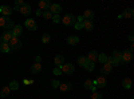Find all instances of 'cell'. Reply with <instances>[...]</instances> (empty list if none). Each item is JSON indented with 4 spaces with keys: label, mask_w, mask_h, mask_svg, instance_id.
<instances>
[{
    "label": "cell",
    "mask_w": 134,
    "mask_h": 99,
    "mask_svg": "<svg viewBox=\"0 0 134 99\" xmlns=\"http://www.w3.org/2000/svg\"><path fill=\"white\" fill-rule=\"evenodd\" d=\"M121 15H122V18L131 19V18L134 16V11H133V8H127V9H125V11H124V14H121Z\"/></svg>",
    "instance_id": "cell-21"
},
{
    "label": "cell",
    "mask_w": 134,
    "mask_h": 99,
    "mask_svg": "<svg viewBox=\"0 0 134 99\" xmlns=\"http://www.w3.org/2000/svg\"><path fill=\"white\" fill-rule=\"evenodd\" d=\"M76 23V16L75 15H72V14H66L63 18H62V24H64V26H74Z\"/></svg>",
    "instance_id": "cell-1"
},
{
    "label": "cell",
    "mask_w": 134,
    "mask_h": 99,
    "mask_svg": "<svg viewBox=\"0 0 134 99\" xmlns=\"http://www.w3.org/2000/svg\"><path fill=\"white\" fill-rule=\"evenodd\" d=\"M87 60L88 62H91V63H95L97 60H98V52L97 51H90V52H88L87 54Z\"/></svg>",
    "instance_id": "cell-14"
},
{
    "label": "cell",
    "mask_w": 134,
    "mask_h": 99,
    "mask_svg": "<svg viewBox=\"0 0 134 99\" xmlns=\"http://www.w3.org/2000/svg\"><path fill=\"white\" fill-rule=\"evenodd\" d=\"M51 20L54 21V23H60V21H62V18H60V15H52Z\"/></svg>",
    "instance_id": "cell-33"
},
{
    "label": "cell",
    "mask_w": 134,
    "mask_h": 99,
    "mask_svg": "<svg viewBox=\"0 0 134 99\" xmlns=\"http://www.w3.org/2000/svg\"><path fill=\"white\" fill-rule=\"evenodd\" d=\"M62 72H64L66 75H71L74 71H75V67L72 66V63H64L62 67H60Z\"/></svg>",
    "instance_id": "cell-4"
},
{
    "label": "cell",
    "mask_w": 134,
    "mask_h": 99,
    "mask_svg": "<svg viewBox=\"0 0 134 99\" xmlns=\"http://www.w3.org/2000/svg\"><path fill=\"white\" fill-rule=\"evenodd\" d=\"M8 46H9L11 51H18V50L21 48V42H20L19 38H14L12 36V39L8 42Z\"/></svg>",
    "instance_id": "cell-2"
},
{
    "label": "cell",
    "mask_w": 134,
    "mask_h": 99,
    "mask_svg": "<svg viewBox=\"0 0 134 99\" xmlns=\"http://www.w3.org/2000/svg\"><path fill=\"white\" fill-rule=\"evenodd\" d=\"M19 12L21 14V15H30L31 14V5L30 4H23V5H21V7H19Z\"/></svg>",
    "instance_id": "cell-8"
},
{
    "label": "cell",
    "mask_w": 134,
    "mask_h": 99,
    "mask_svg": "<svg viewBox=\"0 0 134 99\" xmlns=\"http://www.w3.org/2000/svg\"><path fill=\"white\" fill-rule=\"evenodd\" d=\"M0 12L3 14L4 18H8L11 14L14 12V11H12V8H11L9 5H2V8H0Z\"/></svg>",
    "instance_id": "cell-9"
},
{
    "label": "cell",
    "mask_w": 134,
    "mask_h": 99,
    "mask_svg": "<svg viewBox=\"0 0 134 99\" xmlns=\"http://www.w3.org/2000/svg\"><path fill=\"white\" fill-rule=\"evenodd\" d=\"M78 43H79V38H78L76 35H70V36H67V44H70V46H76Z\"/></svg>",
    "instance_id": "cell-13"
},
{
    "label": "cell",
    "mask_w": 134,
    "mask_h": 99,
    "mask_svg": "<svg viewBox=\"0 0 134 99\" xmlns=\"http://www.w3.org/2000/svg\"><path fill=\"white\" fill-rule=\"evenodd\" d=\"M133 50H134V44L131 43V44H130V50H129V51H130V52H133Z\"/></svg>",
    "instance_id": "cell-45"
},
{
    "label": "cell",
    "mask_w": 134,
    "mask_h": 99,
    "mask_svg": "<svg viewBox=\"0 0 134 99\" xmlns=\"http://www.w3.org/2000/svg\"><path fill=\"white\" fill-rule=\"evenodd\" d=\"M14 20H11L9 18H5V24H4V30L5 31H12V28H14Z\"/></svg>",
    "instance_id": "cell-18"
},
{
    "label": "cell",
    "mask_w": 134,
    "mask_h": 99,
    "mask_svg": "<svg viewBox=\"0 0 134 99\" xmlns=\"http://www.w3.org/2000/svg\"><path fill=\"white\" fill-rule=\"evenodd\" d=\"M0 8H2V5H0Z\"/></svg>",
    "instance_id": "cell-47"
},
{
    "label": "cell",
    "mask_w": 134,
    "mask_h": 99,
    "mask_svg": "<svg viewBox=\"0 0 134 99\" xmlns=\"http://www.w3.org/2000/svg\"><path fill=\"white\" fill-rule=\"evenodd\" d=\"M52 74L57 75V76H58V75H62V70H60L59 67H55V68L52 70Z\"/></svg>",
    "instance_id": "cell-39"
},
{
    "label": "cell",
    "mask_w": 134,
    "mask_h": 99,
    "mask_svg": "<svg viewBox=\"0 0 134 99\" xmlns=\"http://www.w3.org/2000/svg\"><path fill=\"white\" fill-rule=\"evenodd\" d=\"M59 90L60 91H70V90H72V83H70V82H64V83H60V86H59Z\"/></svg>",
    "instance_id": "cell-16"
},
{
    "label": "cell",
    "mask_w": 134,
    "mask_h": 99,
    "mask_svg": "<svg viewBox=\"0 0 134 99\" xmlns=\"http://www.w3.org/2000/svg\"><path fill=\"white\" fill-rule=\"evenodd\" d=\"M48 11H50L52 15H59L62 12V5L60 4H51V7H50Z\"/></svg>",
    "instance_id": "cell-6"
},
{
    "label": "cell",
    "mask_w": 134,
    "mask_h": 99,
    "mask_svg": "<svg viewBox=\"0 0 134 99\" xmlns=\"http://www.w3.org/2000/svg\"><path fill=\"white\" fill-rule=\"evenodd\" d=\"M36 15H38V16H42V15H43V11H42V9H38V11H36Z\"/></svg>",
    "instance_id": "cell-44"
},
{
    "label": "cell",
    "mask_w": 134,
    "mask_h": 99,
    "mask_svg": "<svg viewBox=\"0 0 134 99\" xmlns=\"http://www.w3.org/2000/svg\"><path fill=\"white\" fill-rule=\"evenodd\" d=\"M95 84H97V89H103V87L106 86L105 76H98V78L95 79Z\"/></svg>",
    "instance_id": "cell-15"
},
{
    "label": "cell",
    "mask_w": 134,
    "mask_h": 99,
    "mask_svg": "<svg viewBox=\"0 0 134 99\" xmlns=\"http://www.w3.org/2000/svg\"><path fill=\"white\" fill-rule=\"evenodd\" d=\"M86 71H88V72H90V71H93L94 68H95V63H91V62H87L86 63V66H85V67H83Z\"/></svg>",
    "instance_id": "cell-29"
},
{
    "label": "cell",
    "mask_w": 134,
    "mask_h": 99,
    "mask_svg": "<svg viewBox=\"0 0 134 99\" xmlns=\"http://www.w3.org/2000/svg\"><path fill=\"white\" fill-rule=\"evenodd\" d=\"M19 82H16V80H12V82H11L9 84H8V87H9V90L11 91H15V90H18L19 89Z\"/></svg>",
    "instance_id": "cell-27"
},
{
    "label": "cell",
    "mask_w": 134,
    "mask_h": 99,
    "mask_svg": "<svg viewBox=\"0 0 134 99\" xmlns=\"http://www.w3.org/2000/svg\"><path fill=\"white\" fill-rule=\"evenodd\" d=\"M83 28L87 31H93L94 30V23L90 20H83Z\"/></svg>",
    "instance_id": "cell-22"
},
{
    "label": "cell",
    "mask_w": 134,
    "mask_h": 99,
    "mask_svg": "<svg viewBox=\"0 0 134 99\" xmlns=\"http://www.w3.org/2000/svg\"><path fill=\"white\" fill-rule=\"evenodd\" d=\"M107 63H110L111 66H115V67H117V66H119V64H121L119 62H117L115 59H113V56H107Z\"/></svg>",
    "instance_id": "cell-31"
},
{
    "label": "cell",
    "mask_w": 134,
    "mask_h": 99,
    "mask_svg": "<svg viewBox=\"0 0 134 99\" xmlns=\"http://www.w3.org/2000/svg\"><path fill=\"white\" fill-rule=\"evenodd\" d=\"M21 30H23V27H21L20 24H15L14 28H12V31H11V34H12L14 38H19L21 35Z\"/></svg>",
    "instance_id": "cell-7"
},
{
    "label": "cell",
    "mask_w": 134,
    "mask_h": 99,
    "mask_svg": "<svg viewBox=\"0 0 134 99\" xmlns=\"http://www.w3.org/2000/svg\"><path fill=\"white\" fill-rule=\"evenodd\" d=\"M82 16H83V20H90V21H93L95 15H94V11H91V9H86Z\"/></svg>",
    "instance_id": "cell-10"
},
{
    "label": "cell",
    "mask_w": 134,
    "mask_h": 99,
    "mask_svg": "<svg viewBox=\"0 0 134 99\" xmlns=\"http://www.w3.org/2000/svg\"><path fill=\"white\" fill-rule=\"evenodd\" d=\"M30 71H31L32 74H39V72L42 71V64H40V63H34V64L31 66Z\"/></svg>",
    "instance_id": "cell-19"
},
{
    "label": "cell",
    "mask_w": 134,
    "mask_h": 99,
    "mask_svg": "<svg viewBox=\"0 0 134 99\" xmlns=\"http://www.w3.org/2000/svg\"><path fill=\"white\" fill-rule=\"evenodd\" d=\"M24 27L30 31H36L38 30V26H36V21L34 20V19H27L24 21Z\"/></svg>",
    "instance_id": "cell-5"
},
{
    "label": "cell",
    "mask_w": 134,
    "mask_h": 99,
    "mask_svg": "<svg viewBox=\"0 0 134 99\" xmlns=\"http://www.w3.org/2000/svg\"><path fill=\"white\" fill-rule=\"evenodd\" d=\"M122 87H124L125 90H130L131 89V79L130 78H125L124 82H122Z\"/></svg>",
    "instance_id": "cell-23"
},
{
    "label": "cell",
    "mask_w": 134,
    "mask_h": 99,
    "mask_svg": "<svg viewBox=\"0 0 134 99\" xmlns=\"http://www.w3.org/2000/svg\"><path fill=\"white\" fill-rule=\"evenodd\" d=\"M76 62H78V64H79L81 67H85L86 63H87L88 60H87V58H86V56H79V58L76 59Z\"/></svg>",
    "instance_id": "cell-28"
},
{
    "label": "cell",
    "mask_w": 134,
    "mask_h": 99,
    "mask_svg": "<svg viewBox=\"0 0 134 99\" xmlns=\"http://www.w3.org/2000/svg\"><path fill=\"white\" fill-rule=\"evenodd\" d=\"M111 70H113V66H111L110 63H105V64L102 66V74H103V75L110 74V72H111Z\"/></svg>",
    "instance_id": "cell-20"
},
{
    "label": "cell",
    "mask_w": 134,
    "mask_h": 99,
    "mask_svg": "<svg viewBox=\"0 0 134 99\" xmlns=\"http://www.w3.org/2000/svg\"><path fill=\"white\" fill-rule=\"evenodd\" d=\"M42 62V58L40 56H35V63H40Z\"/></svg>",
    "instance_id": "cell-43"
},
{
    "label": "cell",
    "mask_w": 134,
    "mask_h": 99,
    "mask_svg": "<svg viewBox=\"0 0 134 99\" xmlns=\"http://www.w3.org/2000/svg\"><path fill=\"white\" fill-rule=\"evenodd\" d=\"M9 94H11V90H9V87H8V86L3 87V89L0 90V96H2V98H7Z\"/></svg>",
    "instance_id": "cell-24"
},
{
    "label": "cell",
    "mask_w": 134,
    "mask_h": 99,
    "mask_svg": "<svg viewBox=\"0 0 134 99\" xmlns=\"http://www.w3.org/2000/svg\"><path fill=\"white\" fill-rule=\"evenodd\" d=\"M23 4H24L23 0H15V5H16V7H21Z\"/></svg>",
    "instance_id": "cell-40"
},
{
    "label": "cell",
    "mask_w": 134,
    "mask_h": 99,
    "mask_svg": "<svg viewBox=\"0 0 134 99\" xmlns=\"http://www.w3.org/2000/svg\"><path fill=\"white\" fill-rule=\"evenodd\" d=\"M44 19H51L52 18V14L50 12V11H43V15H42Z\"/></svg>",
    "instance_id": "cell-37"
},
{
    "label": "cell",
    "mask_w": 134,
    "mask_h": 99,
    "mask_svg": "<svg viewBox=\"0 0 134 99\" xmlns=\"http://www.w3.org/2000/svg\"><path fill=\"white\" fill-rule=\"evenodd\" d=\"M133 60V52H130L129 50H125L124 52H122V59H121V63L122 64H126L129 62Z\"/></svg>",
    "instance_id": "cell-3"
},
{
    "label": "cell",
    "mask_w": 134,
    "mask_h": 99,
    "mask_svg": "<svg viewBox=\"0 0 134 99\" xmlns=\"http://www.w3.org/2000/svg\"><path fill=\"white\" fill-rule=\"evenodd\" d=\"M51 42V35L50 34H43L42 36V43H50Z\"/></svg>",
    "instance_id": "cell-32"
},
{
    "label": "cell",
    "mask_w": 134,
    "mask_h": 99,
    "mask_svg": "<svg viewBox=\"0 0 134 99\" xmlns=\"http://www.w3.org/2000/svg\"><path fill=\"white\" fill-rule=\"evenodd\" d=\"M59 86H60V82L58 79H54L51 82V87H54V89H59Z\"/></svg>",
    "instance_id": "cell-36"
},
{
    "label": "cell",
    "mask_w": 134,
    "mask_h": 99,
    "mask_svg": "<svg viewBox=\"0 0 134 99\" xmlns=\"http://www.w3.org/2000/svg\"><path fill=\"white\" fill-rule=\"evenodd\" d=\"M98 60L102 63V64L107 63V55L106 54H98Z\"/></svg>",
    "instance_id": "cell-30"
},
{
    "label": "cell",
    "mask_w": 134,
    "mask_h": 99,
    "mask_svg": "<svg viewBox=\"0 0 134 99\" xmlns=\"http://www.w3.org/2000/svg\"><path fill=\"white\" fill-rule=\"evenodd\" d=\"M91 86H93V80H90V79H87V80L83 83V87H85V89H87V90H90Z\"/></svg>",
    "instance_id": "cell-35"
},
{
    "label": "cell",
    "mask_w": 134,
    "mask_h": 99,
    "mask_svg": "<svg viewBox=\"0 0 134 99\" xmlns=\"http://www.w3.org/2000/svg\"><path fill=\"white\" fill-rule=\"evenodd\" d=\"M51 7V2H48V0H40L39 2V9L42 11H48Z\"/></svg>",
    "instance_id": "cell-11"
},
{
    "label": "cell",
    "mask_w": 134,
    "mask_h": 99,
    "mask_svg": "<svg viewBox=\"0 0 134 99\" xmlns=\"http://www.w3.org/2000/svg\"><path fill=\"white\" fill-rule=\"evenodd\" d=\"M0 51L4 52V54H8L11 51L9 46H8V43H0Z\"/></svg>",
    "instance_id": "cell-25"
},
{
    "label": "cell",
    "mask_w": 134,
    "mask_h": 99,
    "mask_svg": "<svg viewBox=\"0 0 134 99\" xmlns=\"http://www.w3.org/2000/svg\"><path fill=\"white\" fill-rule=\"evenodd\" d=\"M54 63L57 64V67H62V66L64 64V58H63V55H57V56L54 58Z\"/></svg>",
    "instance_id": "cell-17"
},
{
    "label": "cell",
    "mask_w": 134,
    "mask_h": 99,
    "mask_svg": "<svg viewBox=\"0 0 134 99\" xmlns=\"http://www.w3.org/2000/svg\"><path fill=\"white\" fill-rule=\"evenodd\" d=\"M129 42H130V43H133V42H134V35H133V34H130V35H129Z\"/></svg>",
    "instance_id": "cell-42"
},
{
    "label": "cell",
    "mask_w": 134,
    "mask_h": 99,
    "mask_svg": "<svg viewBox=\"0 0 134 99\" xmlns=\"http://www.w3.org/2000/svg\"><path fill=\"white\" fill-rule=\"evenodd\" d=\"M74 28H75V30H78V31L82 30V28H83V23H81V21H76V23L74 24Z\"/></svg>",
    "instance_id": "cell-38"
},
{
    "label": "cell",
    "mask_w": 134,
    "mask_h": 99,
    "mask_svg": "<svg viewBox=\"0 0 134 99\" xmlns=\"http://www.w3.org/2000/svg\"><path fill=\"white\" fill-rule=\"evenodd\" d=\"M4 24H5V18L2 16L0 18V27H4Z\"/></svg>",
    "instance_id": "cell-41"
},
{
    "label": "cell",
    "mask_w": 134,
    "mask_h": 99,
    "mask_svg": "<svg viewBox=\"0 0 134 99\" xmlns=\"http://www.w3.org/2000/svg\"><path fill=\"white\" fill-rule=\"evenodd\" d=\"M11 39H12V34H11V31H5L4 34L0 36V43H8Z\"/></svg>",
    "instance_id": "cell-12"
},
{
    "label": "cell",
    "mask_w": 134,
    "mask_h": 99,
    "mask_svg": "<svg viewBox=\"0 0 134 99\" xmlns=\"http://www.w3.org/2000/svg\"><path fill=\"white\" fill-rule=\"evenodd\" d=\"M23 83H24V84H30V80H28V79H24Z\"/></svg>",
    "instance_id": "cell-46"
},
{
    "label": "cell",
    "mask_w": 134,
    "mask_h": 99,
    "mask_svg": "<svg viewBox=\"0 0 134 99\" xmlns=\"http://www.w3.org/2000/svg\"><path fill=\"white\" fill-rule=\"evenodd\" d=\"M91 99H103V95L100 94V92H98V91H95V92H93Z\"/></svg>",
    "instance_id": "cell-34"
},
{
    "label": "cell",
    "mask_w": 134,
    "mask_h": 99,
    "mask_svg": "<svg viewBox=\"0 0 134 99\" xmlns=\"http://www.w3.org/2000/svg\"><path fill=\"white\" fill-rule=\"evenodd\" d=\"M111 56H113V59H115L117 62H119V63H121V59H122V52H121V51H118V50H115V51L113 52V55H111Z\"/></svg>",
    "instance_id": "cell-26"
}]
</instances>
